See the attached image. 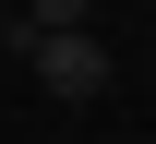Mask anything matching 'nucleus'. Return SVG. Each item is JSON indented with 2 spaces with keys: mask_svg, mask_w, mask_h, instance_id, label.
<instances>
[{
  "mask_svg": "<svg viewBox=\"0 0 156 144\" xmlns=\"http://www.w3.org/2000/svg\"><path fill=\"white\" fill-rule=\"evenodd\" d=\"M0 48H12V60L36 72V84H48L60 108L108 96V48H96V24H0Z\"/></svg>",
  "mask_w": 156,
  "mask_h": 144,
  "instance_id": "f257e3e1",
  "label": "nucleus"
},
{
  "mask_svg": "<svg viewBox=\"0 0 156 144\" xmlns=\"http://www.w3.org/2000/svg\"><path fill=\"white\" fill-rule=\"evenodd\" d=\"M84 12H96V0H24L12 24H84Z\"/></svg>",
  "mask_w": 156,
  "mask_h": 144,
  "instance_id": "f03ea898",
  "label": "nucleus"
}]
</instances>
